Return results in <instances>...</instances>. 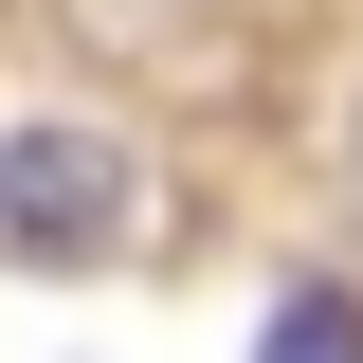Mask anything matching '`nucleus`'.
I'll return each mask as SVG.
<instances>
[{
	"label": "nucleus",
	"mask_w": 363,
	"mask_h": 363,
	"mask_svg": "<svg viewBox=\"0 0 363 363\" xmlns=\"http://www.w3.org/2000/svg\"><path fill=\"white\" fill-rule=\"evenodd\" d=\"M128 145L109 128H73V109H37V128L0 145V236H18V255H109V236H128Z\"/></svg>",
	"instance_id": "obj_1"
},
{
	"label": "nucleus",
	"mask_w": 363,
	"mask_h": 363,
	"mask_svg": "<svg viewBox=\"0 0 363 363\" xmlns=\"http://www.w3.org/2000/svg\"><path fill=\"white\" fill-rule=\"evenodd\" d=\"M255 363H363V309H345V291H272Z\"/></svg>",
	"instance_id": "obj_2"
}]
</instances>
